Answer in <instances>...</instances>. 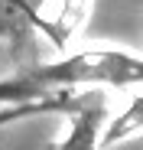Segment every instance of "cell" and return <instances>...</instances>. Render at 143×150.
<instances>
[{
  "label": "cell",
  "mask_w": 143,
  "mask_h": 150,
  "mask_svg": "<svg viewBox=\"0 0 143 150\" xmlns=\"http://www.w3.org/2000/svg\"><path fill=\"white\" fill-rule=\"evenodd\" d=\"M23 79L42 85L46 91H72L78 85H137L143 75V62L137 52L124 49H81L52 62H39L16 72Z\"/></svg>",
  "instance_id": "obj_1"
},
{
  "label": "cell",
  "mask_w": 143,
  "mask_h": 150,
  "mask_svg": "<svg viewBox=\"0 0 143 150\" xmlns=\"http://www.w3.org/2000/svg\"><path fill=\"white\" fill-rule=\"evenodd\" d=\"M46 95H55V91H46L42 85L23 79V75H10V79H0V108L4 105H23V101H39Z\"/></svg>",
  "instance_id": "obj_6"
},
{
  "label": "cell",
  "mask_w": 143,
  "mask_h": 150,
  "mask_svg": "<svg viewBox=\"0 0 143 150\" xmlns=\"http://www.w3.org/2000/svg\"><path fill=\"white\" fill-rule=\"evenodd\" d=\"M137 131H140V95H137L133 101H130V108H127V111H124L121 117H117V121L111 124V131H107V134L101 131V150H104V147H111L114 140L133 137Z\"/></svg>",
  "instance_id": "obj_7"
},
{
  "label": "cell",
  "mask_w": 143,
  "mask_h": 150,
  "mask_svg": "<svg viewBox=\"0 0 143 150\" xmlns=\"http://www.w3.org/2000/svg\"><path fill=\"white\" fill-rule=\"evenodd\" d=\"M88 10H91V0H62L59 13L52 20H42V36L49 39L55 49H62L72 39V33L85 23Z\"/></svg>",
  "instance_id": "obj_5"
},
{
  "label": "cell",
  "mask_w": 143,
  "mask_h": 150,
  "mask_svg": "<svg viewBox=\"0 0 143 150\" xmlns=\"http://www.w3.org/2000/svg\"><path fill=\"white\" fill-rule=\"evenodd\" d=\"M101 124H104V101L85 98L78 108L68 111V127L49 150H101Z\"/></svg>",
  "instance_id": "obj_3"
},
{
  "label": "cell",
  "mask_w": 143,
  "mask_h": 150,
  "mask_svg": "<svg viewBox=\"0 0 143 150\" xmlns=\"http://www.w3.org/2000/svg\"><path fill=\"white\" fill-rule=\"evenodd\" d=\"M88 95H75V91H55V95H46L39 101H23V105H4L0 108V127L16 121H26V117H42V114H68L72 108H78Z\"/></svg>",
  "instance_id": "obj_4"
},
{
  "label": "cell",
  "mask_w": 143,
  "mask_h": 150,
  "mask_svg": "<svg viewBox=\"0 0 143 150\" xmlns=\"http://www.w3.org/2000/svg\"><path fill=\"white\" fill-rule=\"evenodd\" d=\"M42 4L46 0H0V56H16L36 30L42 33Z\"/></svg>",
  "instance_id": "obj_2"
}]
</instances>
